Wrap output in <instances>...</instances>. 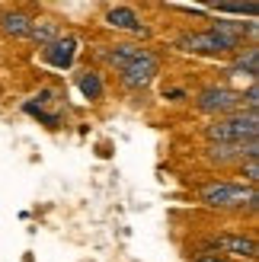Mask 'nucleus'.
<instances>
[{
    "instance_id": "1",
    "label": "nucleus",
    "mask_w": 259,
    "mask_h": 262,
    "mask_svg": "<svg viewBox=\"0 0 259 262\" xmlns=\"http://www.w3.org/2000/svg\"><path fill=\"white\" fill-rule=\"evenodd\" d=\"M256 131H259V119L256 112H234L227 119H218L214 125L205 128L211 144H240V141H256Z\"/></svg>"
},
{
    "instance_id": "2",
    "label": "nucleus",
    "mask_w": 259,
    "mask_h": 262,
    "mask_svg": "<svg viewBox=\"0 0 259 262\" xmlns=\"http://www.w3.org/2000/svg\"><path fill=\"white\" fill-rule=\"evenodd\" d=\"M202 202L208 208H256V186L208 182V186L202 189Z\"/></svg>"
},
{
    "instance_id": "3",
    "label": "nucleus",
    "mask_w": 259,
    "mask_h": 262,
    "mask_svg": "<svg viewBox=\"0 0 259 262\" xmlns=\"http://www.w3.org/2000/svg\"><path fill=\"white\" fill-rule=\"evenodd\" d=\"M119 71H122V83H125L128 90H144V86L154 80V77H157L160 61H157V55H154V51L138 48V45H135L132 58H128Z\"/></svg>"
},
{
    "instance_id": "4",
    "label": "nucleus",
    "mask_w": 259,
    "mask_h": 262,
    "mask_svg": "<svg viewBox=\"0 0 259 262\" xmlns=\"http://www.w3.org/2000/svg\"><path fill=\"white\" fill-rule=\"evenodd\" d=\"M196 106L208 115H234V112L243 109V93H237V90H230V86H208V90L199 93Z\"/></svg>"
},
{
    "instance_id": "5",
    "label": "nucleus",
    "mask_w": 259,
    "mask_h": 262,
    "mask_svg": "<svg viewBox=\"0 0 259 262\" xmlns=\"http://www.w3.org/2000/svg\"><path fill=\"white\" fill-rule=\"evenodd\" d=\"M179 48L196 51V55H224V51H237L240 45L237 42H227V38L214 35L208 29V32H189V35H183V38H179Z\"/></svg>"
},
{
    "instance_id": "6",
    "label": "nucleus",
    "mask_w": 259,
    "mask_h": 262,
    "mask_svg": "<svg viewBox=\"0 0 259 262\" xmlns=\"http://www.w3.org/2000/svg\"><path fill=\"white\" fill-rule=\"evenodd\" d=\"M259 154V144L256 141H240V144H211L208 147V160L211 163H243L250 157Z\"/></svg>"
},
{
    "instance_id": "7",
    "label": "nucleus",
    "mask_w": 259,
    "mask_h": 262,
    "mask_svg": "<svg viewBox=\"0 0 259 262\" xmlns=\"http://www.w3.org/2000/svg\"><path fill=\"white\" fill-rule=\"evenodd\" d=\"M74 55H77V38L74 35H61L58 42H51L45 48V61L51 64V68H71L74 64Z\"/></svg>"
},
{
    "instance_id": "8",
    "label": "nucleus",
    "mask_w": 259,
    "mask_h": 262,
    "mask_svg": "<svg viewBox=\"0 0 259 262\" xmlns=\"http://www.w3.org/2000/svg\"><path fill=\"white\" fill-rule=\"evenodd\" d=\"M106 23L112 26V29H125V32H138V35H144L147 29L141 26V16L132 10V7H112L106 13Z\"/></svg>"
},
{
    "instance_id": "9",
    "label": "nucleus",
    "mask_w": 259,
    "mask_h": 262,
    "mask_svg": "<svg viewBox=\"0 0 259 262\" xmlns=\"http://www.w3.org/2000/svg\"><path fill=\"white\" fill-rule=\"evenodd\" d=\"M218 250L224 253H234V256H243V259H256V243L250 237H234V233H224V237L214 240Z\"/></svg>"
},
{
    "instance_id": "10",
    "label": "nucleus",
    "mask_w": 259,
    "mask_h": 262,
    "mask_svg": "<svg viewBox=\"0 0 259 262\" xmlns=\"http://www.w3.org/2000/svg\"><path fill=\"white\" fill-rule=\"evenodd\" d=\"M29 38L48 48L51 42H58V38H61V26H58L55 19H32V26H29Z\"/></svg>"
},
{
    "instance_id": "11",
    "label": "nucleus",
    "mask_w": 259,
    "mask_h": 262,
    "mask_svg": "<svg viewBox=\"0 0 259 262\" xmlns=\"http://www.w3.org/2000/svg\"><path fill=\"white\" fill-rule=\"evenodd\" d=\"M29 26H32V19L26 16V13H7V16L0 19V29H4L7 35H13V38L29 35Z\"/></svg>"
},
{
    "instance_id": "12",
    "label": "nucleus",
    "mask_w": 259,
    "mask_h": 262,
    "mask_svg": "<svg viewBox=\"0 0 259 262\" xmlns=\"http://www.w3.org/2000/svg\"><path fill=\"white\" fill-rule=\"evenodd\" d=\"M77 86H80V93L87 99H99L102 96V80H99L96 71H83L80 77H77Z\"/></svg>"
},
{
    "instance_id": "13",
    "label": "nucleus",
    "mask_w": 259,
    "mask_h": 262,
    "mask_svg": "<svg viewBox=\"0 0 259 262\" xmlns=\"http://www.w3.org/2000/svg\"><path fill=\"white\" fill-rule=\"evenodd\" d=\"M234 71L237 74H247L250 80H256V74H259V51L256 48H247L243 55L234 61Z\"/></svg>"
},
{
    "instance_id": "14",
    "label": "nucleus",
    "mask_w": 259,
    "mask_h": 262,
    "mask_svg": "<svg viewBox=\"0 0 259 262\" xmlns=\"http://www.w3.org/2000/svg\"><path fill=\"white\" fill-rule=\"evenodd\" d=\"M218 13H247V16H256V4H218Z\"/></svg>"
},
{
    "instance_id": "15",
    "label": "nucleus",
    "mask_w": 259,
    "mask_h": 262,
    "mask_svg": "<svg viewBox=\"0 0 259 262\" xmlns=\"http://www.w3.org/2000/svg\"><path fill=\"white\" fill-rule=\"evenodd\" d=\"M240 169H243V176H247V182H250V186H256V179H259L256 157H250V160H243V163H240Z\"/></svg>"
},
{
    "instance_id": "16",
    "label": "nucleus",
    "mask_w": 259,
    "mask_h": 262,
    "mask_svg": "<svg viewBox=\"0 0 259 262\" xmlns=\"http://www.w3.org/2000/svg\"><path fill=\"white\" fill-rule=\"evenodd\" d=\"M259 93H256V83L247 90V112H256V106H259V99H256Z\"/></svg>"
},
{
    "instance_id": "17",
    "label": "nucleus",
    "mask_w": 259,
    "mask_h": 262,
    "mask_svg": "<svg viewBox=\"0 0 259 262\" xmlns=\"http://www.w3.org/2000/svg\"><path fill=\"white\" fill-rule=\"evenodd\" d=\"M196 262H227V259H221V256H199Z\"/></svg>"
}]
</instances>
